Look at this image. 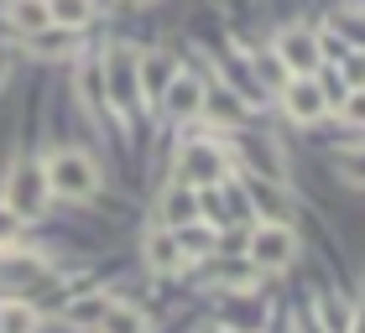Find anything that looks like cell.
I'll list each match as a JSON object with an SVG mask.
<instances>
[{"mask_svg": "<svg viewBox=\"0 0 365 333\" xmlns=\"http://www.w3.org/2000/svg\"><path fill=\"white\" fill-rule=\"evenodd\" d=\"M42 177H47V193H58V198H89L94 182H99L94 162L84 152H58L53 162L42 166Z\"/></svg>", "mask_w": 365, "mask_h": 333, "instance_id": "1", "label": "cell"}, {"mask_svg": "<svg viewBox=\"0 0 365 333\" xmlns=\"http://www.w3.org/2000/svg\"><path fill=\"white\" fill-rule=\"evenodd\" d=\"M47 204V177H42V166H11V177H6V208L16 213V219H26V213H42Z\"/></svg>", "mask_w": 365, "mask_h": 333, "instance_id": "2", "label": "cell"}, {"mask_svg": "<svg viewBox=\"0 0 365 333\" xmlns=\"http://www.w3.org/2000/svg\"><path fill=\"white\" fill-rule=\"evenodd\" d=\"M292 250H297V240H292V229L282 224V219H267L251 235V260L256 265H267V271H277V265H287L292 260Z\"/></svg>", "mask_w": 365, "mask_h": 333, "instance_id": "3", "label": "cell"}, {"mask_svg": "<svg viewBox=\"0 0 365 333\" xmlns=\"http://www.w3.org/2000/svg\"><path fill=\"white\" fill-rule=\"evenodd\" d=\"M282 105H287V115H292L297 125H313V120H324L329 99H324V83L292 78V83H282Z\"/></svg>", "mask_w": 365, "mask_h": 333, "instance_id": "4", "label": "cell"}, {"mask_svg": "<svg viewBox=\"0 0 365 333\" xmlns=\"http://www.w3.org/2000/svg\"><path fill=\"white\" fill-rule=\"evenodd\" d=\"M277 58L287 63V68H297V78H313V68H319V42L308 37V31H287V37L277 42Z\"/></svg>", "mask_w": 365, "mask_h": 333, "instance_id": "5", "label": "cell"}, {"mask_svg": "<svg viewBox=\"0 0 365 333\" xmlns=\"http://www.w3.org/2000/svg\"><path fill=\"white\" fill-rule=\"evenodd\" d=\"M182 177L193 182V188H214V182L225 177V162H220V152H214V146H188V152H182Z\"/></svg>", "mask_w": 365, "mask_h": 333, "instance_id": "6", "label": "cell"}, {"mask_svg": "<svg viewBox=\"0 0 365 333\" xmlns=\"http://www.w3.org/2000/svg\"><path fill=\"white\" fill-rule=\"evenodd\" d=\"M162 99H168V115H178V120H193V115L204 110V83L188 78V73H173V83L162 89Z\"/></svg>", "mask_w": 365, "mask_h": 333, "instance_id": "7", "label": "cell"}, {"mask_svg": "<svg viewBox=\"0 0 365 333\" xmlns=\"http://www.w3.org/2000/svg\"><path fill=\"white\" fill-rule=\"evenodd\" d=\"M110 302H115L110 292H84V297H73V302H68L63 318H68L73 328H99V323H105V312H110Z\"/></svg>", "mask_w": 365, "mask_h": 333, "instance_id": "8", "label": "cell"}, {"mask_svg": "<svg viewBox=\"0 0 365 333\" xmlns=\"http://www.w3.org/2000/svg\"><path fill=\"white\" fill-rule=\"evenodd\" d=\"M105 73H110V94H115V105H130V94H136V58H130V53H110Z\"/></svg>", "mask_w": 365, "mask_h": 333, "instance_id": "9", "label": "cell"}, {"mask_svg": "<svg viewBox=\"0 0 365 333\" xmlns=\"http://www.w3.org/2000/svg\"><path fill=\"white\" fill-rule=\"evenodd\" d=\"M168 83H173V63H168V58H141V63H136V89H141L146 99H157Z\"/></svg>", "mask_w": 365, "mask_h": 333, "instance_id": "10", "label": "cell"}, {"mask_svg": "<svg viewBox=\"0 0 365 333\" xmlns=\"http://www.w3.org/2000/svg\"><path fill=\"white\" fill-rule=\"evenodd\" d=\"M89 16H94V0H47V21H58V26H89Z\"/></svg>", "mask_w": 365, "mask_h": 333, "instance_id": "11", "label": "cell"}, {"mask_svg": "<svg viewBox=\"0 0 365 333\" xmlns=\"http://www.w3.org/2000/svg\"><path fill=\"white\" fill-rule=\"evenodd\" d=\"M99 333H146V312L141 307H125V302H110Z\"/></svg>", "mask_w": 365, "mask_h": 333, "instance_id": "12", "label": "cell"}, {"mask_svg": "<svg viewBox=\"0 0 365 333\" xmlns=\"http://www.w3.org/2000/svg\"><path fill=\"white\" fill-rule=\"evenodd\" d=\"M0 333H37V312H31V302H0Z\"/></svg>", "mask_w": 365, "mask_h": 333, "instance_id": "13", "label": "cell"}, {"mask_svg": "<svg viewBox=\"0 0 365 333\" xmlns=\"http://www.w3.org/2000/svg\"><path fill=\"white\" fill-rule=\"evenodd\" d=\"M11 21L21 26V31H42V26H53V21H47V0H11Z\"/></svg>", "mask_w": 365, "mask_h": 333, "instance_id": "14", "label": "cell"}, {"mask_svg": "<svg viewBox=\"0 0 365 333\" xmlns=\"http://www.w3.org/2000/svg\"><path fill=\"white\" fill-rule=\"evenodd\" d=\"M319 318L329 323V333H355V312L334 302V297H319Z\"/></svg>", "mask_w": 365, "mask_h": 333, "instance_id": "15", "label": "cell"}, {"mask_svg": "<svg viewBox=\"0 0 365 333\" xmlns=\"http://www.w3.org/2000/svg\"><path fill=\"white\" fill-rule=\"evenodd\" d=\"M146 255H152L157 271H178V240L173 235H152L146 240Z\"/></svg>", "mask_w": 365, "mask_h": 333, "instance_id": "16", "label": "cell"}, {"mask_svg": "<svg viewBox=\"0 0 365 333\" xmlns=\"http://www.w3.org/2000/svg\"><path fill=\"white\" fill-rule=\"evenodd\" d=\"M251 193H256L261 213H272V219H277V208H287V198H282V193L272 188V182H256V177H251Z\"/></svg>", "mask_w": 365, "mask_h": 333, "instance_id": "17", "label": "cell"}, {"mask_svg": "<svg viewBox=\"0 0 365 333\" xmlns=\"http://www.w3.org/2000/svg\"><path fill=\"white\" fill-rule=\"evenodd\" d=\"M168 219H173V224H188V219H193V198H188V193H173V198H168Z\"/></svg>", "mask_w": 365, "mask_h": 333, "instance_id": "18", "label": "cell"}, {"mask_svg": "<svg viewBox=\"0 0 365 333\" xmlns=\"http://www.w3.org/2000/svg\"><path fill=\"white\" fill-rule=\"evenodd\" d=\"M16 235H21L16 213H11V208H0V245H16Z\"/></svg>", "mask_w": 365, "mask_h": 333, "instance_id": "19", "label": "cell"}]
</instances>
